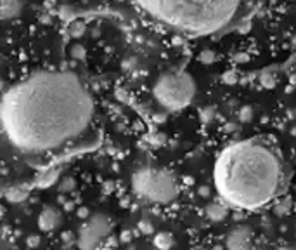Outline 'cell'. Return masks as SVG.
Listing matches in <instances>:
<instances>
[{"label":"cell","instance_id":"1","mask_svg":"<svg viewBox=\"0 0 296 250\" xmlns=\"http://www.w3.org/2000/svg\"><path fill=\"white\" fill-rule=\"evenodd\" d=\"M2 132L12 150L40 158L78 144L95 122L90 89L68 70H35L4 91Z\"/></svg>","mask_w":296,"mask_h":250},{"label":"cell","instance_id":"2","mask_svg":"<svg viewBox=\"0 0 296 250\" xmlns=\"http://www.w3.org/2000/svg\"><path fill=\"white\" fill-rule=\"evenodd\" d=\"M282 167L262 141L242 139L223 148L213 167V183L222 202L239 210H258L277 195Z\"/></svg>","mask_w":296,"mask_h":250},{"label":"cell","instance_id":"3","mask_svg":"<svg viewBox=\"0 0 296 250\" xmlns=\"http://www.w3.org/2000/svg\"><path fill=\"white\" fill-rule=\"evenodd\" d=\"M161 28L189 37L216 33L234 23L248 0H132Z\"/></svg>","mask_w":296,"mask_h":250},{"label":"cell","instance_id":"4","mask_svg":"<svg viewBox=\"0 0 296 250\" xmlns=\"http://www.w3.org/2000/svg\"><path fill=\"white\" fill-rule=\"evenodd\" d=\"M132 189L139 198L158 205H166L177 200L180 186L177 177L166 169L142 167L132 176Z\"/></svg>","mask_w":296,"mask_h":250},{"label":"cell","instance_id":"5","mask_svg":"<svg viewBox=\"0 0 296 250\" xmlns=\"http://www.w3.org/2000/svg\"><path fill=\"white\" fill-rule=\"evenodd\" d=\"M194 92V82L189 75L186 73H170L161 77L154 85V97L158 103L166 110H182L192 101Z\"/></svg>","mask_w":296,"mask_h":250},{"label":"cell","instance_id":"6","mask_svg":"<svg viewBox=\"0 0 296 250\" xmlns=\"http://www.w3.org/2000/svg\"><path fill=\"white\" fill-rule=\"evenodd\" d=\"M113 231V221L104 214H94L80 226L77 245L80 250H95Z\"/></svg>","mask_w":296,"mask_h":250},{"label":"cell","instance_id":"7","mask_svg":"<svg viewBox=\"0 0 296 250\" xmlns=\"http://www.w3.org/2000/svg\"><path fill=\"white\" fill-rule=\"evenodd\" d=\"M227 250H251L253 249V231L249 226L239 224L229 231L225 238Z\"/></svg>","mask_w":296,"mask_h":250},{"label":"cell","instance_id":"8","mask_svg":"<svg viewBox=\"0 0 296 250\" xmlns=\"http://www.w3.org/2000/svg\"><path fill=\"white\" fill-rule=\"evenodd\" d=\"M61 224V212L54 207H45L42 209V212L38 214V228L42 231L49 233L54 231L57 226Z\"/></svg>","mask_w":296,"mask_h":250},{"label":"cell","instance_id":"9","mask_svg":"<svg viewBox=\"0 0 296 250\" xmlns=\"http://www.w3.org/2000/svg\"><path fill=\"white\" fill-rule=\"evenodd\" d=\"M206 216H208V219L213 222L222 221L227 216V205L225 203H212V205L206 207Z\"/></svg>","mask_w":296,"mask_h":250},{"label":"cell","instance_id":"10","mask_svg":"<svg viewBox=\"0 0 296 250\" xmlns=\"http://www.w3.org/2000/svg\"><path fill=\"white\" fill-rule=\"evenodd\" d=\"M153 243L158 250H170L173 245V236L170 235V233H158V235L154 236Z\"/></svg>","mask_w":296,"mask_h":250},{"label":"cell","instance_id":"11","mask_svg":"<svg viewBox=\"0 0 296 250\" xmlns=\"http://www.w3.org/2000/svg\"><path fill=\"white\" fill-rule=\"evenodd\" d=\"M38 242H40V238H38L37 235L28 236V240H26V243H28L29 247H37V245H38Z\"/></svg>","mask_w":296,"mask_h":250},{"label":"cell","instance_id":"12","mask_svg":"<svg viewBox=\"0 0 296 250\" xmlns=\"http://www.w3.org/2000/svg\"><path fill=\"white\" fill-rule=\"evenodd\" d=\"M279 250H296L295 247H282V249H279Z\"/></svg>","mask_w":296,"mask_h":250}]
</instances>
